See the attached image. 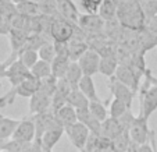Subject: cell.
<instances>
[{
  "instance_id": "31",
  "label": "cell",
  "mask_w": 157,
  "mask_h": 152,
  "mask_svg": "<svg viewBox=\"0 0 157 152\" xmlns=\"http://www.w3.org/2000/svg\"><path fill=\"white\" fill-rule=\"evenodd\" d=\"M113 145H114V151L116 152H127L131 148V145H132V140L129 137V133L124 131L121 135H118L113 141Z\"/></svg>"
},
{
  "instance_id": "24",
  "label": "cell",
  "mask_w": 157,
  "mask_h": 152,
  "mask_svg": "<svg viewBox=\"0 0 157 152\" xmlns=\"http://www.w3.org/2000/svg\"><path fill=\"white\" fill-rule=\"evenodd\" d=\"M15 9H17L18 14L24 15L27 18H35L38 15H40L39 4L35 3V2H31V0H27V2H22V3L17 4Z\"/></svg>"
},
{
  "instance_id": "12",
  "label": "cell",
  "mask_w": 157,
  "mask_h": 152,
  "mask_svg": "<svg viewBox=\"0 0 157 152\" xmlns=\"http://www.w3.org/2000/svg\"><path fill=\"white\" fill-rule=\"evenodd\" d=\"M65 133L64 127L60 124H56L53 127H50L48 131H44V134L40 138V144L44 152H52V149L56 146V144L61 140L63 134Z\"/></svg>"
},
{
  "instance_id": "37",
  "label": "cell",
  "mask_w": 157,
  "mask_h": 152,
  "mask_svg": "<svg viewBox=\"0 0 157 152\" xmlns=\"http://www.w3.org/2000/svg\"><path fill=\"white\" fill-rule=\"evenodd\" d=\"M54 45V50H56V56L57 57H68V43H64V42H53Z\"/></svg>"
},
{
  "instance_id": "39",
  "label": "cell",
  "mask_w": 157,
  "mask_h": 152,
  "mask_svg": "<svg viewBox=\"0 0 157 152\" xmlns=\"http://www.w3.org/2000/svg\"><path fill=\"white\" fill-rule=\"evenodd\" d=\"M6 70H7V66L4 64V62H0V80L6 78Z\"/></svg>"
},
{
  "instance_id": "23",
  "label": "cell",
  "mask_w": 157,
  "mask_h": 152,
  "mask_svg": "<svg viewBox=\"0 0 157 152\" xmlns=\"http://www.w3.org/2000/svg\"><path fill=\"white\" fill-rule=\"evenodd\" d=\"M120 63L116 57H101L100 64H99V73L104 77L113 78L116 75V71L118 69Z\"/></svg>"
},
{
  "instance_id": "7",
  "label": "cell",
  "mask_w": 157,
  "mask_h": 152,
  "mask_svg": "<svg viewBox=\"0 0 157 152\" xmlns=\"http://www.w3.org/2000/svg\"><path fill=\"white\" fill-rule=\"evenodd\" d=\"M107 86H109V90H110V92H111V95H113L114 99H118V101L124 102V103L131 109L133 98H135V92H133L131 88H128L127 85L120 82L116 77L110 78Z\"/></svg>"
},
{
  "instance_id": "21",
  "label": "cell",
  "mask_w": 157,
  "mask_h": 152,
  "mask_svg": "<svg viewBox=\"0 0 157 152\" xmlns=\"http://www.w3.org/2000/svg\"><path fill=\"white\" fill-rule=\"evenodd\" d=\"M78 90L89 99V102L92 101H99V95H98V91H96V86L95 82H93V78L92 77H88V75H83V78L81 80L79 85H78Z\"/></svg>"
},
{
  "instance_id": "18",
  "label": "cell",
  "mask_w": 157,
  "mask_h": 152,
  "mask_svg": "<svg viewBox=\"0 0 157 152\" xmlns=\"http://www.w3.org/2000/svg\"><path fill=\"white\" fill-rule=\"evenodd\" d=\"M56 119H57V122H59V124L63 126L64 128L68 127V126H72V124H75V123L78 122L77 110H75L72 106H70V105L67 103L56 113Z\"/></svg>"
},
{
  "instance_id": "33",
  "label": "cell",
  "mask_w": 157,
  "mask_h": 152,
  "mask_svg": "<svg viewBox=\"0 0 157 152\" xmlns=\"http://www.w3.org/2000/svg\"><path fill=\"white\" fill-rule=\"evenodd\" d=\"M38 4H39V10H40L42 15L56 17L59 14V11H57V0H42Z\"/></svg>"
},
{
  "instance_id": "9",
  "label": "cell",
  "mask_w": 157,
  "mask_h": 152,
  "mask_svg": "<svg viewBox=\"0 0 157 152\" xmlns=\"http://www.w3.org/2000/svg\"><path fill=\"white\" fill-rule=\"evenodd\" d=\"M52 98L53 96L50 94H48L46 91L39 88L29 98V113L32 116H35V114L43 113V112L49 110L52 107Z\"/></svg>"
},
{
  "instance_id": "25",
  "label": "cell",
  "mask_w": 157,
  "mask_h": 152,
  "mask_svg": "<svg viewBox=\"0 0 157 152\" xmlns=\"http://www.w3.org/2000/svg\"><path fill=\"white\" fill-rule=\"evenodd\" d=\"M82 78H83V73L81 70L78 62H71L68 70H67V74H65V80L68 81L72 88H78Z\"/></svg>"
},
{
  "instance_id": "1",
  "label": "cell",
  "mask_w": 157,
  "mask_h": 152,
  "mask_svg": "<svg viewBox=\"0 0 157 152\" xmlns=\"http://www.w3.org/2000/svg\"><path fill=\"white\" fill-rule=\"evenodd\" d=\"M117 10V20L122 28L139 32L145 28L146 15L140 7L139 0H121Z\"/></svg>"
},
{
  "instance_id": "26",
  "label": "cell",
  "mask_w": 157,
  "mask_h": 152,
  "mask_svg": "<svg viewBox=\"0 0 157 152\" xmlns=\"http://www.w3.org/2000/svg\"><path fill=\"white\" fill-rule=\"evenodd\" d=\"M117 10L118 9H117L114 0H103L100 10H99V15L104 21H114L117 20Z\"/></svg>"
},
{
  "instance_id": "29",
  "label": "cell",
  "mask_w": 157,
  "mask_h": 152,
  "mask_svg": "<svg viewBox=\"0 0 157 152\" xmlns=\"http://www.w3.org/2000/svg\"><path fill=\"white\" fill-rule=\"evenodd\" d=\"M18 60H20L27 69L31 70L40 59H39V54H38L36 50H28V49H24V50H21V53L18 54Z\"/></svg>"
},
{
  "instance_id": "20",
  "label": "cell",
  "mask_w": 157,
  "mask_h": 152,
  "mask_svg": "<svg viewBox=\"0 0 157 152\" xmlns=\"http://www.w3.org/2000/svg\"><path fill=\"white\" fill-rule=\"evenodd\" d=\"M67 103L74 107L75 110L89 109V99L86 98L78 88H72V91L70 92L68 98H67Z\"/></svg>"
},
{
  "instance_id": "13",
  "label": "cell",
  "mask_w": 157,
  "mask_h": 152,
  "mask_svg": "<svg viewBox=\"0 0 157 152\" xmlns=\"http://www.w3.org/2000/svg\"><path fill=\"white\" fill-rule=\"evenodd\" d=\"M57 11L67 21L72 24H78L81 14L78 13V7L75 6L72 0H57Z\"/></svg>"
},
{
  "instance_id": "8",
  "label": "cell",
  "mask_w": 157,
  "mask_h": 152,
  "mask_svg": "<svg viewBox=\"0 0 157 152\" xmlns=\"http://www.w3.org/2000/svg\"><path fill=\"white\" fill-rule=\"evenodd\" d=\"M11 138L15 141H20V142H24V144H32L36 138V127H35L33 119L21 120Z\"/></svg>"
},
{
  "instance_id": "14",
  "label": "cell",
  "mask_w": 157,
  "mask_h": 152,
  "mask_svg": "<svg viewBox=\"0 0 157 152\" xmlns=\"http://www.w3.org/2000/svg\"><path fill=\"white\" fill-rule=\"evenodd\" d=\"M77 117L78 122L82 123L83 126L88 127V130L90 131V134L98 135L100 137V131H101V123L93 116L89 109H83V110H77Z\"/></svg>"
},
{
  "instance_id": "6",
  "label": "cell",
  "mask_w": 157,
  "mask_h": 152,
  "mask_svg": "<svg viewBox=\"0 0 157 152\" xmlns=\"http://www.w3.org/2000/svg\"><path fill=\"white\" fill-rule=\"evenodd\" d=\"M65 134L70 138L71 144L78 149V151H83L88 142V138L90 135V131L88 130L86 126H83L82 123L77 122L75 124L65 127Z\"/></svg>"
},
{
  "instance_id": "41",
  "label": "cell",
  "mask_w": 157,
  "mask_h": 152,
  "mask_svg": "<svg viewBox=\"0 0 157 152\" xmlns=\"http://www.w3.org/2000/svg\"><path fill=\"white\" fill-rule=\"evenodd\" d=\"M31 2H35V3H39V2H42V0H31Z\"/></svg>"
},
{
  "instance_id": "30",
  "label": "cell",
  "mask_w": 157,
  "mask_h": 152,
  "mask_svg": "<svg viewBox=\"0 0 157 152\" xmlns=\"http://www.w3.org/2000/svg\"><path fill=\"white\" fill-rule=\"evenodd\" d=\"M128 110H131L129 107L124 103V102L118 101V99H114L110 102V109H109V116L113 117V119H120L122 117Z\"/></svg>"
},
{
  "instance_id": "2",
  "label": "cell",
  "mask_w": 157,
  "mask_h": 152,
  "mask_svg": "<svg viewBox=\"0 0 157 152\" xmlns=\"http://www.w3.org/2000/svg\"><path fill=\"white\" fill-rule=\"evenodd\" d=\"M75 25L70 21H67L65 18H63L60 14H57L53 18V22H52L50 27V38L53 42H64V43H68L72 39L75 32Z\"/></svg>"
},
{
  "instance_id": "43",
  "label": "cell",
  "mask_w": 157,
  "mask_h": 152,
  "mask_svg": "<svg viewBox=\"0 0 157 152\" xmlns=\"http://www.w3.org/2000/svg\"><path fill=\"white\" fill-rule=\"evenodd\" d=\"M0 152H7V151H0Z\"/></svg>"
},
{
  "instance_id": "16",
  "label": "cell",
  "mask_w": 157,
  "mask_h": 152,
  "mask_svg": "<svg viewBox=\"0 0 157 152\" xmlns=\"http://www.w3.org/2000/svg\"><path fill=\"white\" fill-rule=\"evenodd\" d=\"M125 130L122 128V126L120 124L118 119H113L109 117L107 120H104L101 123V131H100V137L109 138V140L114 141L118 135H121Z\"/></svg>"
},
{
  "instance_id": "4",
  "label": "cell",
  "mask_w": 157,
  "mask_h": 152,
  "mask_svg": "<svg viewBox=\"0 0 157 152\" xmlns=\"http://www.w3.org/2000/svg\"><path fill=\"white\" fill-rule=\"evenodd\" d=\"M145 73L146 71L138 70L132 66L120 64L114 77H116L120 82H122L124 85H127L128 88H131L133 92L136 94L140 88V78H142V75H145Z\"/></svg>"
},
{
  "instance_id": "11",
  "label": "cell",
  "mask_w": 157,
  "mask_h": 152,
  "mask_svg": "<svg viewBox=\"0 0 157 152\" xmlns=\"http://www.w3.org/2000/svg\"><path fill=\"white\" fill-rule=\"evenodd\" d=\"M100 59L101 57L96 53L95 50L89 49L79 60H78V64H79L81 70H82L83 75H88V77H93L95 74L99 73V64H100Z\"/></svg>"
},
{
  "instance_id": "34",
  "label": "cell",
  "mask_w": 157,
  "mask_h": 152,
  "mask_svg": "<svg viewBox=\"0 0 157 152\" xmlns=\"http://www.w3.org/2000/svg\"><path fill=\"white\" fill-rule=\"evenodd\" d=\"M103 0H79V7L85 14H99Z\"/></svg>"
},
{
  "instance_id": "19",
  "label": "cell",
  "mask_w": 157,
  "mask_h": 152,
  "mask_svg": "<svg viewBox=\"0 0 157 152\" xmlns=\"http://www.w3.org/2000/svg\"><path fill=\"white\" fill-rule=\"evenodd\" d=\"M20 122L21 120L0 116V141L10 140L13 137V134H14V131L17 130Z\"/></svg>"
},
{
  "instance_id": "10",
  "label": "cell",
  "mask_w": 157,
  "mask_h": 152,
  "mask_svg": "<svg viewBox=\"0 0 157 152\" xmlns=\"http://www.w3.org/2000/svg\"><path fill=\"white\" fill-rule=\"evenodd\" d=\"M31 75V70L20 62V60H15L14 63H11L6 70V78L9 80L11 88L18 86L22 81H25L28 77Z\"/></svg>"
},
{
  "instance_id": "35",
  "label": "cell",
  "mask_w": 157,
  "mask_h": 152,
  "mask_svg": "<svg viewBox=\"0 0 157 152\" xmlns=\"http://www.w3.org/2000/svg\"><path fill=\"white\" fill-rule=\"evenodd\" d=\"M139 3L146 15V20L157 15V0H139Z\"/></svg>"
},
{
  "instance_id": "22",
  "label": "cell",
  "mask_w": 157,
  "mask_h": 152,
  "mask_svg": "<svg viewBox=\"0 0 157 152\" xmlns=\"http://www.w3.org/2000/svg\"><path fill=\"white\" fill-rule=\"evenodd\" d=\"M70 63L71 60L68 57H57L53 60L52 63V77H54L56 80H61V78H65V74H67V70L70 67Z\"/></svg>"
},
{
  "instance_id": "38",
  "label": "cell",
  "mask_w": 157,
  "mask_h": 152,
  "mask_svg": "<svg viewBox=\"0 0 157 152\" xmlns=\"http://www.w3.org/2000/svg\"><path fill=\"white\" fill-rule=\"evenodd\" d=\"M138 152H156L154 148L151 146V144H145V145H139Z\"/></svg>"
},
{
  "instance_id": "40",
  "label": "cell",
  "mask_w": 157,
  "mask_h": 152,
  "mask_svg": "<svg viewBox=\"0 0 157 152\" xmlns=\"http://www.w3.org/2000/svg\"><path fill=\"white\" fill-rule=\"evenodd\" d=\"M10 2H11L13 4H15V6H17V4L22 3V2H27V0H10Z\"/></svg>"
},
{
  "instance_id": "32",
  "label": "cell",
  "mask_w": 157,
  "mask_h": 152,
  "mask_svg": "<svg viewBox=\"0 0 157 152\" xmlns=\"http://www.w3.org/2000/svg\"><path fill=\"white\" fill-rule=\"evenodd\" d=\"M38 54H39V59L40 60L52 64L53 60L56 59V50H54L53 42H46V43L38 50Z\"/></svg>"
},
{
  "instance_id": "3",
  "label": "cell",
  "mask_w": 157,
  "mask_h": 152,
  "mask_svg": "<svg viewBox=\"0 0 157 152\" xmlns=\"http://www.w3.org/2000/svg\"><path fill=\"white\" fill-rule=\"evenodd\" d=\"M128 133H129L132 142H135L136 145H145V144L150 142L151 130L149 128V120L142 114H138L133 117Z\"/></svg>"
},
{
  "instance_id": "36",
  "label": "cell",
  "mask_w": 157,
  "mask_h": 152,
  "mask_svg": "<svg viewBox=\"0 0 157 152\" xmlns=\"http://www.w3.org/2000/svg\"><path fill=\"white\" fill-rule=\"evenodd\" d=\"M95 152H116L114 151L113 141L109 140V138H104V137H99Z\"/></svg>"
},
{
  "instance_id": "15",
  "label": "cell",
  "mask_w": 157,
  "mask_h": 152,
  "mask_svg": "<svg viewBox=\"0 0 157 152\" xmlns=\"http://www.w3.org/2000/svg\"><path fill=\"white\" fill-rule=\"evenodd\" d=\"M40 88V80H38L36 77H33L32 74L27 78L25 81L20 84L18 86L13 88L17 96H22V98H31L36 91Z\"/></svg>"
},
{
  "instance_id": "28",
  "label": "cell",
  "mask_w": 157,
  "mask_h": 152,
  "mask_svg": "<svg viewBox=\"0 0 157 152\" xmlns=\"http://www.w3.org/2000/svg\"><path fill=\"white\" fill-rule=\"evenodd\" d=\"M31 74L33 77H36L38 80H44V78L52 77V64L43 62V60H39L35 66L31 69Z\"/></svg>"
},
{
  "instance_id": "17",
  "label": "cell",
  "mask_w": 157,
  "mask_h": 152,
  "mask_svg": "<svg viewBox=\"0 0 157 152\" xmlns=\"http://www.w3.org/2000/svg\"><path fill=\"white\" fill-rule=\"evenodd\" d=\"M88 50H89L88 39L72 38L68 42V54H70V60L71 62H78Z\"/></svg>"
},
{
  "instance_id": "5",
  "label": "cell",
  "mask_w": 157,
  "mask_h": 152,
  "mask_svg": "<svg viewBox=\"0 0 157 152\" xmlns=\"http://www.w3.org/2000/svg\"><path fill=\"white\" fill-rule=\"evenodd\" d=\"M104 24L106 21L99 14H81L78 20V27L86 34L88 38L104 35Z\"/></svg>"
},
{
  "instance_id": "42",
  "label": "cell",
  "mask_w": 157,
  "mask_h": 152,
  "mask_svg": "<svg viewBox=\"0 0 157 152\" xmlns=\"http://www.w3.org/2000/svg\"><path fill=\"white\" fill-rule=\"evenodd\" d=\"M0 20H2V13H0Z\"/></svg>"
},
{
  "instance_id": "27",
  "label": "cell",
  "mask_w": 157,
  "mask_h": 152,
  "mask_svg": "<svg viewBox=\"0 0 157 152\" xmlns=\"http://www.w3.org/2000/svg\"><path fill=\"white\" fill-rule=\"evenodd\" d=\"M89 112H90V113H92L93 116H95L100 123H103L104 120H107L110 117L106 105H104L103 102L100 101V99H99V101L89 102Z\"/></svg>"
}]
</instances>
